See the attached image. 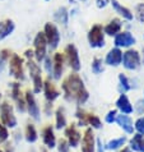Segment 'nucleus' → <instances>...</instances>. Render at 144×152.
Masks as SVG:
<instances>
[{
	"instance_id": "1",
	"label": "nucleus",
	"mask_w": 144,
	"mask_h": 152,
	"mask_svg": "<svg viewBox=\"0 0 144 152\" xmlns=\"http://www.w3.org/2000/svg\"><path fill=\"white\" fill-rule=\"evenodd\" d=\"M61 88L66 101H73L78 105H84L89 99V94L84 86V82L77 73H71L68 75L63 81Z\"/></svg>"
},
{
	"instance_id": "2",
	"label": "nucleus",
	"mask_w": 144,
	"mask_h": 152,
	"mask_svg": "<svg viewBox=\"0 0 144 152\" xmlns=\"http://www.w3.org/2000/svg\"><path fill=\"white\" fill-rule=\"evenodd\" d=\"M0 121L8 129H14L18 125V121H17V118L14 115L13 105L9 104L8 101H3L0 104Z\"/></svg>"
},
{
	"instance_id": "3",
	"label": "nucleus",
	"mask_w": 144,
	"mask_h": 152,
	"mask_svg": "<svg viewBox=\"0 0 144 152\" xmlns=\"http://www.w3.org/2000/svg\"><path fill=\"white\" fill-rule=\"evenodd\" d=\"M28 69H29V74H31V78L33 81V94H40V92L44 90V81H42L41 77V68L36 64L32 59H29L28 63Z\"/></svg>"
},
{
	"instance_id": "4",
	"label": "nucleus",
	"mask_w": 144,
	"mask_h": 152,
	"mask_svg": "<svg viewBox=\"0 0 144 152\" xmlns=\"http://www.w3.org/2000/svg\"><path fill=\"white\" fill-rule=\"evenodd\" d=\"M64 138L69 143L70 148H77L82 141V132L78 129V125L71 123L64 129Z\"/></svg>"
},
{
	"instance_id": "5",
	"label": "nucleus",
	"mask_w": 144,
	"mask_h": 152,
	"mask_svg": "<svg viewBox=\"0 0 144 152\" xmlns=\"http://www.w3.org/2000/svg\"><path fill=\"white\" fill-rule=\"evenodd\" d=\"M24 99H26V111H28L29 116H31L33 120L39 121L41 119V110H40V106L37 105L35 94L28 90V91H26V94H24Z\"/></svg>"
},
{
	"instance_id": "6",
	"label": "nucleus",
	"mask_w": 144,
	"mask_h": 152,
	"mask_svg": "<svg viewBox=\"0 0 144 152\" xmlns=\"http://www.w3.org/2000/svg\"><path fill=\"white\" fill-rule=\"evenodd\" d=\"M96 136L93 129L87 126L82 134L80 141V152H96Z\"/></svg>"
},
{
	"instance_id": "7",
	"label": "nucleus",
	"mask_w": 144,
	"mask_h": 152,
	"mask_svg": "<svg viewBox=\"0 0 144 152\" xmlns=\"http://www.w3.org/2000/svg\"><path fill=\"white\" fill-rule=\"evenodd\" d=\"M9 73L12 77H14L17 81H23L24 72H23V59L17 54H12L10 64H9Z\"/></svg>"
},
{
	"instance_id": "8",
	"label": "nucleus",
	"mask_w": 144,
	"mask_h": 152,
	"mask_svg": "<svg viewBox=\"0 0 144 152\" xmlns=\"http://www.w3.org/2000/svg\"><path fill=\"white\" fill-rule=\"evenodd\" d=\"M88 41L92 48H102L105 45V32L100 24H95L88 32Z\"/></svg>"
},
{
	"instance_id": "9",
	"label": "nucleus",
	"mask_w": 144,
	"mask_h": 152,
	"mask_svg": "<svg viewBox=\"0 0 144 152\" xmlns=\"http://www.w3.org/2000/svg\"><path fill=\"white\" fill-rule=\"evenodd\" d=\"M41 138H42V143L46 148H49L50 151L56 148V143H57V139L56 136H55V130H54V126L52 125H45L42 128V132H41Z\"/></svg>"
},
{
	"instance_id": "10",
	"label": "nucleus",
	"mask_w": 144,
	"mask_h": 152,
	"mask_svg": "<svg viewBox=\"0 0 144 152\" xmlns=\"http://www.w3.org/2000/svg\"><path fill=\"white\" fill-rule=\"evenodd\" d=\"M45 37L47 44L50 45V48L52 50L57 48L59 42H60V33H59V29L56 28V26L52 23H46L45 24Z\"/></svg>"
},
{
	"instance_id": "11",
	"label": "nucleus",
	"mask_w": 144,
	"mask_h": 152,
	"mask_svg": "<svg viewBox=\"0 0 144 152\" xmlns=\"http://www.w3.org/2000/svg\"><path fill=\"white\" fill-rule=\"evenodd\" d=\"M122 65L126 69H130V70L137 69L140 65V56H139V53L137 50L130 49L126 53L122 54Z\"/></svg>"
},
{
	"instance_id": "12",
	"label": "nucleus",
	"mask_w": 144,
	"mask_h": 152,
	"mask_svg": "<svg viewBox=\"0 0 144 152\" xmlns=\"http://www.w3.org/2000/svg\"><path fill=\"white\" fill-rule=\"evenodd\" d=\"M12 87V99H13L17 110L19 113H24L26 111V99H24V95L20 91V84L18 82H14L10 84Z\"/></svg>"
},
{
	"instance_id": "13",
	"label": "nucleus",
	"mask_w": 144,
	"mask_h": 152,
	"mask_svg": "<svg viewBox=\"0 0 144 152\" xmlns=\"http://www.w3.org/2000/svg\"><path fill=\"white\" fill-rule=\"evenodd\" d=\"M46 46H47V41H46L45 33L39 32L35 37V56L37 61H42L46 56Z\"/></svg>"
},
{
	"instance_id": "14",
	"label": "nucleus",
	"mask_w": 144,
	"mask_h": 152,
	"mask_svg": "<svg viewBox=\"0 0 144 152\" xmlns=\"http://www.w3.org/2000/svg\"><path fill=\"white\" fill-rule=\"evenodd\" d=\"M65 58L69 66L74 72H78L80 69V60H79V55L77 51V48L74 45H68L65 48Z\"/></svg>"
},
{
	"instance_id": "15",
	"label": "nucleus",
	"mask_w": 144,
	"mask_h": 152,
	"mask_svg": "<svg viewBox=\"0 0 144 152\" xmlns=\"http://www.w3.org/2000/svg\"><path fill=\"white\" fill-rule=\"evenodd\" d=\"M116 110L120 111L121 114H125V115H130L131 113L134 111L133 104L130 102L129 97L126 96L125 94H120L119 99L116 100Z\"/></svg>"
},
{
	"instance_id": "16",
	"label": "nucleus",
	"mask_w": 144,
	"mask_h": 152,
	"mask_svg": "<svg viewBox=\"0 0 144 152\" xmlns=\"http://www.w3.org/2000/svg\"><path fill=\"white\" fill-rule=\"evenodd\" d=\"M115 123L120 126L126 134H134V132H135L134 130V123H133V120H131V118L129 115L120 114V115H117Z\"/></svg>"
},
{
	"instance_id": "17",
	"label": "nucleus",
	"mask_w": 144,
	"mask_h": 152,
	"mask_svg": "<svg viewBox=\"0 0 144 152\" xmlns=\"http://www.w3.org/2000/svg\"><path fill=\"white\" fill-rule=\"evenodd\" d=\"M44 94H45V99L47 102H54V101L59 97L60 92L57 91L56 86H55L50 79H46L44 82Z\"/></svg>"
},
{
	"instance_id": "18",
	"label": "nucleus",
	"mask_w": 144,
	"mask_h": 152,
	"mask_svg": "<svg viewBox=\"0 0 144 152\" xmlns=\"http://www.w3.org/2000/svg\"><path fill=\"white\" fill-rule=\"evenodd\" d=\"M133 44H135V39L128 31L117 33L116 37H115L116 48H129V46H131Z\"/></svg>"
},
{
	"instance_id": "19",
	"label": "nucleus",
	"mask_w": 144,
	"mask_h": 152,
	"mask_svg": "<svg viewBox=\"0 0 144 152\" xmlns=\"http://www.w3.org/2000/svg\"><path fill=\"white\" fill-rule=\"evenodd\" d=\"M64 69V55L61 53H56L54 55V64H52V74L55 79H60Z\"/></svg>"
},
{
	"instance_id": "20",
	"label": "nucleus",
	"mask_w": 144,
	"mask_h": 152,
	"mask_svg": "<svg viewBox=\"0 0 144 152\" xmlns=\"http://www.w3.org/2000/svg\"><path fill=\"white\" fill-rule=\"evenodd\" d=\"M126 142H128V138H126L125 136H121V137H116V138H112L110 139V141H107L105 143V148L106 151H119L120 148H122Z\"/></svg>"
},
{
	"instance_id": "21",
	"label": "nucleus",
	"mask_w": 144,
	"mask_h": 152,
	"mask_svg": "<svg viewBox=\"0 0 144 152\" xmlns=\"http://www.w3.org/2000/svg\"><path fill=\"white\" fill-rule=\"evenodd\" d=\"M121 61H122V53L119 48L110 50L108 54L106 55V64L107 65L117 66V65H120Z\"/></svg>"
},
{
	"instance_id": "22",
	"label": "nucleus",
	"mask_w": 144,
	"mask_h": 152,
	"mask_svg": "<svg viewBox=\"0 0 144 152\" xmlns=\"http://www.w3.org/2000/svg\"><path fill=\"white\" fill-rule=\"evenodd\" d=\"M68 126V121H66V116H65V110L64 107H57L55 111V128L61 130L65 129Z\"/></svg>"
},
{
	"instance_id": "23",
	"label": "nucleus",
	"mask_w": 144,
	"mask_h": 152,
	"mask_svg": "<svg viewBox=\"0 0 144 152\" xmlns=\"http://www.w3.org/2000/svg\"><path fill=\"white\" fill-rule=\"evenodd\" d=\"M24 139L28 143H36L39 139V132H37L35 124L27 123L24 126Z\"/></svg>"
},
{
	"instance_id": "24",
	"label": "nucleus",
	"mask_w": 144,
	"mask_h": 152,
	"mask_svg": "<svg viewBox=\"0 0 144 152\" xmlns=\"http://www.w3.org/2000/svg\"><path fill=\"white\" fill-rule=\"evenodd\" d=\"M120 29H121V20L119 18H113L111 22L105 27L103 32L106 33V35L115 36V35H117V33H120Z\"/></svg>"
},
{
	"instance_id": "25",
	"label": "nucleus",
	"mask_w": 144,
	"mask_h": 152,
	"mask_svg": "<svg viewBox=\"0 0 144 152\" xmlns=\"http://www.w3.org/2000/svg\"><path fill=\"white\" fill-rule=\"evenodd\" d=\"M13 31H14V23L12 19H7V20L0 22V40L5 39Z\"/></svg>"
},
{
	"instance_id": "26",
	"label": "nucleus",
	"mask_w": 144,
	"mask_h": 152,
	"mask_svg": "<svg viewBox=\"0 0 144 152\" xmlns=\"http://www.w3.org/2000/svg\"><path fill=\"white\" fill-rule=\"evenodd\" d=\"M87 124L89 125V128H92L93 130L95 129H101L102 128V120L100 119V116H97L96 114L93 113H88L87 115Z\"/></svg>"
},
{
	"instance_id": "27",
	"label": "nucleus",
	"mask_w": 144,
	"mask_h": 152,
	"mask_svg": "<svg viewBox=\"0 0 144 152\" xmlns=\"http://www.w3.org/2000/svg\"><path fill=\"white\" fill-rule=\"evenodd\" d=\"M111 3H112V7L115 8V10L117 12V13H120L122 17H124V18H126L128 20L133 19V13H131V12L128 9V8L120 5V4L117 3V0H111Z\"/></svg>"
},
{
	"instance_id": "28",
	"label": "nucleus",
	"mask_w": 144,
	"mask_h": 152,
	"mask_svg": "<svg viewBox=\"0 0 144 152\" xmlns=\"http://www.w3.org/2000/svg\"><path fill=\"white\" fill-rule=\"evenodd\" d=\"M87 115H88V111H86L82 107H78L77 111H75V118H77L78 120V126H84V128H87Z\"/></svg>"
},
{
	"instance_id": "29",
	"label": "nucleus",
	"mask_w": 144,
	"mask_h": 152,
	"mask_svg": "<svg viewBox=\"0 0 144 152\" xmlns=\"http://www.w3.org/2000/svg\"><path fill=\"white\" fill-rule=\"evenodd\" d=\"M119 82H120V86H119V90H120V94H125L128 92L129 90H131V86H130V82L128 77L125 74L120 73L119 74Z\"/></svg>"
},
{
	"instance_id": "30",
	"label": "nucleus",
	"mask_w": 144,
	"mask_h": 152,
	"mask_svg": "<svg viewBox=\"0 0 144 152\" xmlns=\"http://www.w3.org/2000/svg\"><path fill=\"white\" fill-rule=\"evenodd\" d=\"M144 136H140V134L135 133L133 137L129 139V147L131 148L133 152H139V146H140V142H142V138Z\"/></svg>"
},
{
	"instance_id": "31",
	"label": "nucleus",
	"mask_w": 144,
	"mask_h": 152,
	"mask_svg": "<svg viewBox=\"0 0 144 152\" xmlns=\"http://www.w3.org/2000/svg\"><path fill=\"white\" fill-rule=\"evenodd\" d=\"M9 137H10L9 130H8L7 126L3 125V123L0 121V143H1V145H4L5 142L9 141Z\"/></svg>"
},
{
	"instance_id": "32",
	"label": "nucleus",
	"mask_w": 144,
	"mask_h": 152,
	"mask_svg": "<svg viewBox=\"0 0 144 152\" xmlns=\"http://www.w3.org/2000/svg\"><path fill=\"white\" fill-rule=\"evenodd\" d=\"M56 150H57V152H70V146L65 138H60L57 141Z\"/></svg>"
},
{
	"instance_id": "33",
	"label": "nucleus",
	"mask_w": 144,
	"mask_h": 152,
	"mask_svg": "<svg viewBox=\"0 0 144 152\" xmlns=\"http://www.w3.org/2000/svg\"><path fill=\"white\" fill-rule=\"evenodd\" d=\"M92 70L95 74H100L103 72V66H102V60L100 58H95L92 61Z\"/></svg>"
},
{
	"instance_id": "34",
	"label": "nucleus",
	"mask_w": 144,
	"mask_h": 152,
	"mask_svg": "<svg viewBox=\"0 0 144 152\" xmlns=\"http://www.w3.org/2000/svg\"><path fill=\"white\" fill-rule=\"evenodd\" d=\"M117 115H119L117 110H116V109H112V110H110V111L105 115V121H106L107 124H112V123H115Z\"/></svg>"
},
{
	"instance_id": "35",
	"label": "nucleus",
	"mask_w": 144,
	"mask_h": 152,
	"mask_svg": "<svg viewBox=\"0 0 144 152\" xmlns=\"http://www.w3.org/2000/svg\"><path fill=\"white\" fill-rule=\"evenodd\" d=\"M134 130L138 134H140V136H144V121H143V118H139V119H137L134 121Z\"/></svg>"
},
{
	"instance_id": "36",
	"label": "nucleus",
	"mask_w": 144,
	"mask_h": 152,
	"mask_svg": "<svg viewBox=\"0 0 144 152\" xmlns=\"http://www.w3.org/2000/svg\"><path fill=\"white\" fill-rule=\"evenodd\" d=\"M10 56H12V53L9 50H7V49L1 50V51H0V64H4V61H7Z\"/></svg>"
},
{
	"instance_id": "37",
	"label": "nucleus",
	"mask_w": 144,
	"mask_h": 152,
	"mask_svg": "<svg viewBox=\"0 0 144 152\" xmlns=\"http://www.w3.org/2000/svg\"><path fill=\"white\" fill-rule=\"evenodd\" d=\"M137 18L140 22H144V4H139L137 7Z\"/></svg>"
},
{
	"instance_id": "38",
	"label": "nucleus",
	"mask_w": 144,
	"mask_h": 152,
	"mask_svg": "<svg viewBox=\"0 0 144 152\" xmlns=\"http://www.w3.org/2000/svg\"><path fill=\"white\" fill-rule=\"evenodd\" d=\"M66 9L65 8H61L60 10L57 12V14H56V18L60 20V22H63V23H66Z\"/></svg>"
},
{
	"instance_id": "39",
	"label": "nucleus",
	"mask_w": 144,
	"mask_h": 152,
	"mask_svg": "<svg viewBox=\"0 0 144 152\" xmlns=\"http://www.w3.org/2000/svg\"><path fill=\"white\" fill-rule=\"evenodd\" d=\"M96 152H106L105 143L102 142V139H101V138L96 139Z\"/></svg>"
},
{
	"instance_id": "40",
	"label": "nucleus",
	"mask_w": 144,
	"mask_h": 152,
	"mask_svg": "<svg viewBox=\"0 0 144 152\" xmlns=\"http://www.w3.org/2000/svg\"><path fill=\"white\" fill-rule=\"evenodd\" d=\"M3 152H15V148H14L13 143L9 142V141L4 143V146H3Z\"/></svg>"
},
{
	"instance_id": "41",
	"label": "nucleus",
	"mask_w": 144,
	"mask_h": 152,
	"mask_svg": "<svg viewBox=\"0 0 144 152\" xmlns=\"http://www.w3.org/2000/svg\"><path fill=\"white\" fill-rule=\"evenodd\" d=\"M44 113L46 114L47 116H50L52 114V102H45V106H44Z\"/></svg>"
},
{
	"instance_id": "42",
	"label": "nucleus",
	"mask_w": 144,
	"mask_h": 152,
	"mask_svg": "<svg viewBox=\"0 0 144 152\" xmlns=\"http://www.w3.org/2000/svg\"><path fill=\"white\" fill-rule=\"evenodd\" d=\"M45 68L46 70H47V73L51 74V70H52V65H51V59H50L49 56H45Z\"/></svg>"
},
{
	"instance_id": "43",
	"label": "nucleus",
	"mask_w": 144,
	"mask_h": 152,
	"mask_svg": "<svg viewBox=\"0 0 144 152\" xmlns=\"http://www.w3.org/2000/svg\"><path fill=\"white\" fill-rule=\"evenodd\" d=\"M108 4V0H97V7L98 8H105Z\"/></svg>"
},
{
	"instance_id": "44",
	"label": "nucleus",
	"mask_w": 144,
	"mask_h": 152,
	"mask_svg": "<svg viewBox=\"0 0 144 152\" xmlns=\"http://www.w3.org/2000/svg\"><path fill=\"white\" fill-rule=\"evenodd\" d=\"M116 152H133V151H131V148H130L129 146H124L122 148H120V150L116 151Z\"/></svg>"
},
{
	"instance_id": "45",
	"label": "nucleus",
	"mask_w": 144,
	"mask_h": 152,
	"mask_svg": "<svg viewBox=\"0 0 144 152\" xmlns=\"http://www.w3.org/2000/svg\"><path fill=\"white\" fill-rule=\"evenodd\" d=\"M139 152H144V137L142 138V142H140V146H139Z\"/></svg>"
},
{
	"instance_id": "46",
	"label": "nucleus",
	"mask_w": 144,
	"mask_h": 152,
	"mask_svg": "<svg viewBox=\"0 0 144 152\" xmlns=\"http://www.w3.org/2000/svg\"><path fill=\"white\" fill-rule=\"evenodd\" d=\"M26 56L28 59H32V56H33V51H32V50H27V51H26Z\"/></svg>"
},
{
	"instance_id": "47",
	"label": "nucleus",
	"mask_w": 144,
	"mask_h": 152,
	"mask_svg": "<svg viewBox=\"0 0 144 152\" xmlns=\"http://www.w3.org/2000/svg\"><path fill=\"white\" fill-rule=\"evenodd\" d=\"M40 152H50V150H49V148H46L45 146H42L41 148H40Z\"/></svg>"
},
{
	"instance_id": "48",
	"label": "nucleus",
	"mask_w": 144,
	"mask_h": 152,
	"mask_svg": "<svg viewBox=\"0 0 144 152\" xmlns=\"http://www.w3.org/2000/svg\"><path fill=\"white\" fill-rule=\"evenodd\" d=\"M0 152H3V147H1V143H0Z\"/></svg>"
},
{
	"instance_id": "49",
	"label": "nucleus",
	"mask_w": 144,
	"mask_h": 152,
	"mask_svg": "<svg viewBox=\"0 0 144 152\" xmlns=\"http://www.w3.org/2000/svg\"><path fill=\"white\" fill-rule=\"evenodd\" d=\"M0 104H1V92H0Z\"/></svg>"
},
{
	"instance_id": "50",
	"label": "nucleus",
	"mask_w": 144,
	"mask_h": 152,
	"mask_svg": "<svg viewBox=\"0 0 144 152\" xmlns=\"http://www.w3.org/2000/svg\"><path fill=\"white\" fill-rule=\"evenodd\" d=\"M143 121H144V118H143Z\"/></svg>"
},
{
	"instance_id": "51",
	"label": "nucleus",
	"mask_w": 144,
	"mask_h": 152,
	"mask_svg": "<svg viewBox=\"0 0 144 152\" xmlns=\"http://www.w3.org/2000/svg\"><path fill=\"white\" fill-rule=\"evenodd\" d=\"M46 1H49V0H46Z\"/></svg>"
}]
</instances>
